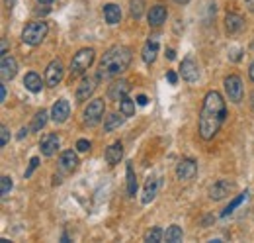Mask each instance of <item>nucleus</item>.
Returning a JSON list of instances; mask_svg holds the SVG:
<instances>
[{"label":"nucleus","mask_w":254,"mask_h":243,"mask_svg":"<svg viewBox=\"0 0 254 243\" xmlns=\"http://www.w3.org/2000/svg\"><path fill=\"white\" fill-rule=\"evenodd\" d=\"M225 118H227V106H225L223 96L217 90H209L203 98L202 112H200V124H198L200 137L203 141L213 139L217 132L221 130Z\"/></svg>","instance_id":"obj_1"},{"label":"nucleus","mask_w":254,"mask_h":243,"mask_svg":"<svg viewBox=\"0 0 254 243\" xmlns=\"http://www.w3.org/2000/svg\"><path fill=\"white\" fill-rule=\"evenodd\" d=\"M131 59H133V53L126 45H116V47L108 49L104 53V57L100 59L96 77L98 79H114V77L122 75L131 65Z\"/></svg>","instance_id":"obj_2"},{"label":"nucleus","mask_w":254,"mask_h":243,"mask_svg":"<svg viewBox=\"0 0 254 243\" xmlns=\"http://www.w3.org/2000/svg\"><path fill=\"white\" fill-rule=\"evenodd\" d=\"M94 57H96L94 49H90V47L80 49V51L73 57V61H71V69H69L71 81L76 79V77H80V75H84V73L90 69V65L94 63Z\"/></svg>","instance_id":"obj_3"},{"label":"nucleus","mask_w":254,"mask_h":243,"mask_svg":"<svg viewBox=\"0 0 254 243\" xmlns=\"http://www.w3.org/2000/svg\"><path fill=\"white\" fill-rule=\"evenodd\" d=\"M47 31H49V26H47L43 20L29 22V24L24 27V31H22V41L27 43V45H31V47H35V45H39V43L45 39Z\"/></svg>","instance_id":"obj_4"},{"label":"nucleus","mask_w":254,"mask_h":243,"mask_svg":"<svg viewBox=\"0 0 254 243\" xmlns=\"http://www.w3.org/2000/svg\"><path fill=\"white\" fill-rule=\"evenodd\" d=\"M104 112H106V102L104 98H94L88 102V106L84 108L82 112V122L86 126H96L102 118H104Z\"/></svg>","instance_id":"obj_5"},{"label":"nucleus","mask_w":254,"mask_h":243,"mask_svg":"<svg viewBox=\"0 0 254 243\" xmlns=\"http://www.w3.org/2000/svg\"><path fill=\"white\" fill-rule=\"evenodd\" d=\"M223 84H225V92H227L229 100L239 104L243 100V81H241V77L239 75H229Z\"/></svg>","instance_id":"obj_6"},{"label":"nucleus","mask_w":254,"mask_h":243,"mask_svg":"<svg viewBox=\"0 0 254 243\" xmlns=\"http://www.w3.org/2000/svg\"><path fill=\"white\" fill-rule=\"evenodd\" d=\"M63 77H65V67H63V63H61L59 59L51 61V63L47 65V71H45V84H47V86H57V84L63 81Z\"/></svg>","instance_id":"obj_7"},{"label":"nucleus","mask_w":254,"mask_h":243,"mask_svg":"<svg viewBox=\"0 0 254 243\" xmlns=\"http://www.w3.org/2000/svg\"><path fill=\"white\" fill-rule=\"evenodd\" d=\"M198 175V163L194 159H182L176 165V177L180 181H192Z\"/></svg>","instance_id":"obj_8"},{"label":"nucleus","mask_w":254,"mask_h":243,"mask_svg":"<svg viewBox=\"0 0 254 243\" xmlns=\"http://www.w3.org/2000/svg\"><path fill=\"white\" fill-rule=\"evenodd\" d=\"M180 75L186 82H196L200 79V67L192 57H186L180 65Z\"/></svg>","instance_id":"obj_9"},{"label":"nucleus","mask_w":254,"mask_h":243,"mask_svg":"<svg viewBox=\"0 0 254 243\" xmlns=\"http://www.w3.org/2000/svg\"><path fill=\"white\" fill-rule=\"evenodd\" d=\"M69 116H71V104H69V100H67V98L57 100V102L53 104V108H51V118H53V122H55V124H63V122L69 120Z\"/></svg>","instance_id":"obj_10"},{"label":"nucleus","mask_w":254,"mask_h":243,"mask_svg":"<svg viewBox=\"0 0 254 243\" xmlns=\"http://www.w3.org/2000/svg\"><path fill=\"white\" fill-rule=\"evenodd\" d=\"M158 189H160V177H149L147 183H145V189H143L141 202H143V204H151V202L156 198Z\"/></svg>","instance_id":"obj_11"},{"label":"nucleus","mask_w":254,"mask_h":243,"mask_svg":"<svg viewBox=\"0 0 254 243\" xmlns=\"http://www.w3.org/2000/svg\"><path fill=\"white\" fill-rule=\"evenodd\" d=\"M59 135L57 134H47V135H43L41 137V141H39V151H41V155H45V157H51V155H55L57 153V149H59Z\"/></svg>","instance_id":"obj_12"},{"label":"nucleus","mask_w":254,"mask_h":243,"mask_svg":"<svg viewBox=\"0 0 254 243\" xmlns=\"http://www.w3.org/2000/svg\"><path fill=\"white\" fill-rule=\"evenodd\" d=\"M156 53H158V35H151V37L145 41L143 51H141L143 61H145L147 65H152L154 59H156Z\"/></svg>","instance_id":"obj_13"},{"label":"nucleus","mask_w":254,"mask_h":243,"mask_svg":"<svg viewBox=\"0 0 254 243\" xmlns=\"http://www.w3.org/2000/svg\"><path fill=\"white\" fill-rule=\"evenodd\" d=\"M18 73V61L12 57V55H2V63H0V75H2V81H12Z\"/></svg>","instance_id":"obj_14"},{"label":"nucleus","mask_w":254,"mask_h":243,"mask_svg":"<svg viewBox=\"0 0 254 243\" xmlns=\"http://www.w3.org/2000/svg\"><path fill=\"white\" fill-rule=\"evenodd\" d=\"M235 189V185L233 183H229V181H225V179H221V181H217L211 189H209V198L211 200H223L225 196H229L231 194V190Z\"/></svg>","instance_id":"obj_15"},{"label":"nucleus","mask_w":254,"mask_h":243,"mask_svg":"<svg viewBox=\"0 0 254 243\" xmlns=\"http://www.w3.org/2000/svg\"><path fill=\"white\" fill-rule=\"evenodd\" d=\"M96 81H98V77L96 79H92V77L82 79V82L76 88V102H84V100H88L92 96V92L96 90Z\"/></svg>","instance_id":"obj_16"},{"label":"nucleus","mask_w":254,"mask_h":243,"mask_svg":"<svg viewBox=\"0 0 254 243\" xmlns=\"http://www.w3.org/2000/svg\"><path fill=\"white\" fill-rule=\"evenodd\" d=\"M166 16H168V10H166V6H162V4H156V6H152V8L149 10V16H147V20H149V26H152V27H158V26H162V24L166 22Z\"/></svg>","instance_id":"obj_17"},{"label":"nucleus","mask_w":254,"mask_h":243,"mask_svg":"<svg viewBox=\"0 0 254 243\" xmlns=\"http://www.w3.org/2000/svg\"><path fill=\"white\" fill-rule=\"evenodd\" d=\"M243 27H245V18L241 14L229 12L225 16V29H227V33H239Z\"/></svg>","instance_id":"obj_18"},{"label":"nucleus","mask_w":254,"mask_h":243,"mask_svg":"<svg viewBox=\"0 0 254 243\" xmlns=\"http://www.w3.org/2000/svg\"><path fill=\"white\" fill-rule=\"evenodd\" d=\"M76 165H78V157H76V153H75L73 149L61 153V157H59V167H61V171L73 173V171L76 169Z\"/></svg>","instance_id":"obj_19"},{"label":"nucleus","mask_w":254,"mask_h":243,"mask_svg":"<svg viewBox=\"0 0 254 243\" xmlns=\"http://www.w3.org/2000/svg\"><path fill=\"white\" fill-rule=\"evenodd\" d=\"M129 82H127L126 79H120V81H116L112 86H110V90H108V98L110 100H122L124 96H127V92H129Z\"/></svg>","instance_id":"obj_20"},{"label":"nucleus","mask_w":254,"mask_h":243,"mask_svg":"<svg viewBox=\"0 0 254 243\" xmlns=\"http://www.w3.org/2000/svg\"><path fill=\"white\" fill-rule=\"evenodd\" d=\"M104 18H106V22H108L110 26L120 24V20H122V8H120L118 4H114V2L106 4V6H104Z\"/></svg>","instance_id":"obj_21"},{"label":"nucleus","mask_w":254,"mask_h":243,"mask_svg":"<svg viewBox=\"0 0 254 243\" xmlns=\"http://www.w3.org/2000/svg\"><path fill=\"white\" fill-rule=\"evenodd\" d=\"M122 157H124V145H122L120 141L112 143V145L106 149V161H108L110 165H118V163L122 161Z\"/></svg>","instance_id":"obj_22"},{"label":"nucleus","mask_w":254,"mask_h":243,"mask_svg":"<svg viewBox=\"0 0 254 243\" xmlns=\"http://www.w3.org/2000/svg\"><path fill=\"white\" fill-rule=\"evenodd\" d=\"M24 86H25L29 92L37 94V92L41 90V86H43V81H41V77H39L37 73H27V75L24 77Z\"/></svg>","instance_id":"obj_23"},{"label":"nucleus","mask_w":254,"mask_h":243,"mask_svg":"<svg viewBox=\"0 0 254 243\" xmlns=\"http://www.w3.org/2000/svg\"><path fill=\"white\" fill-rule=\"evenodd\" d=\"M124 114L120 112V114H110V116H106V122H104V130L106 132H114L116 128H120L122 124H124Z\"/></svg>","instance_id":"obj_24"},{"label":"nucleus","mask_w":254,"mask_h":243,"mask_svg":"<svg viewBox=\"0 0 254 243\" xmlns=\"http://www.w3.org/2000/svg\"><path fill=\"white\" fill-rule=\"evenodd\" d=\"M126 171H127V194L129 196H135L137 194V177H135V171H133V165L131 163H127Z\"/></svg>","instance_id":"obj_25"},{"label":"nucleus","mask_w":254,"mask_h":243,"mask_svg":"<svg viewBox=\"0 0 254 243\" xmlns=\"http://www.w3.org/2000/svg\"><path fill=\"white\" fill-rule=\"evenodd\" d=\"M182 228L180 226H170L166 232H164V242H168V243H178V242H182Z\"/></svg>","instance_id":"obj_26"},{"label":"nucleus","mask_w":254,"mask_h":243,"mask_svg":"<svg viewBox=\"0 0 254 243\" xmlns=\"http://www.w3.org/2000/svg\"><path fill=\"white\" fill-rule=\"evenodd\" d=\"M47 110H39L35 116H33V122H31V130L33 132H41L43 128H45V124H47Z\"/></svg>","instance_id":"obj_27"},{"label":"nucleus","mask_w":254,"mask_h":243,"mask_svg":"<svg viewBox=\"0 0 254 243\" xmlns=\"http://www.w3.org/2000/svg\"><path fill=\"white\" fill-rule=\"evenodd\" d=\"M120 112L129 118V116H135V100H131L129 96H124L122 100H120Z\"/></svg>","instance_id":"obj_28"},{"label":"nucleus","mask_w":254,"mask_h":243,"mask_svg":"<svg viewBox=\"0 0 254 243\" xmlns=\"http://www.w3.org/2000/svg\"><path fill=\"white\" fill-rule=\"evenodd\" d=\"M147 243H160L164 240V232L160 228H151L149 232H145V238H143Z\"/></svg>","instance_id":"obj_29"},{"label":"nucleus","mask_w":254,"mask_h":243,"mask_svg":"<svg viewBox=\"0 0 254 243\" xmlns=\"http://www.w3.org/2000/svg\"><path fill=\"white\" fill-rule=\"evenodd\" d=\"M129 12H131V18L133 20H141V16L145 12V0H131Z\"/></svg>","instance_id":"obj_30"},{"label":"nucleus","mask_w":254,"mask_h":243,"mask_svg":"<svg viewBox=\"0 0 254 243\" xmlns=\"http://www.w3.org/2000/svg\"><path fill=\"white\" fill-rule=\"evenodd\" d=\"M245 200H247V190H245L243 194H239V196H237V198H235V200H233V202H231V204L221 212V216H223V218H227V216H229V214H233V212H235V208H237V206H241Z\"/></svg>","instance_id":"obj_31"},{"label":"nucleus","mask_w":254,"mask_h":243,"mask_svg":"<svg viewBox=\"0 0 254 243\" xmlns=\"http://www.w3.org/2000/svg\"><path fill=\"white\" fill-rule=\"evenodd\" d=\"M12 187H14V185H12V179L4 175V177L0 179V196L6 198V196L10 194V190H12Z\"/></svg>","instance_id":"obj_32"},{"label":"nucleus","mask_w":254,"mask_h":243,"mask_svg":"<svg viewBox=\"0 0 254 243\" xmlns=\"http://www.w3.org/2000/svg\"><path fill=\"white\" fill-rule=\"evenodd\" d=\"M8 141H10V130H8V126H2L0 128V145L6 147Z\"/></svg>","instance_id":"obj_33"},{"label":"nucleus","mask_w":254,"mask_h":243,"mask_svg":"<svg viewBox=\"0 0 254 243\" xmlns=\"http://www.w3.org/2000/svg\"><path fill=\"white\" fill-rule=\"evenodd\" d=\"M37 165H39V159H37V157H31V159H29V165H27V169H25V179H29V177L33 175V171L37 169Z\"/></svg>","instance_id":"obj_34"},{"label":"nucleus","mask_w":254,"mask_h":243,"mask_svg":"<svg viewBox=\"0 0 254 243\" xmlns=\"http://www.w3.org/2000/svg\"><path fill=\"white\" fill-rule=\"evenodd\" d=\"M76 149H78L80 153H86V151L90 149V141H88V139H78V141H76Z\"/></svg>","instance_id":"obj_35"},{"label":"nucleus","mask_w":254,"mask_h":243,"mask_svg":"<svg viewBox=\"0 0 254 243\" xmlns=\"http://www.w3.org/2000/svg\"><path fill=\"white\" fill-rule=\"evenodd\" d=\"M166 79H168L170 84H176V82H178V75H176L174 71H168V73H166Z\"/></svg>","instance_id":"obj_36"},{"label":"nucleus","mask_w":254,"mask_h":243,"mask_svg":"<svg viewBox=\"0 0 254 243\" xmlns=\"http://www.w3.org/2000/svg\"><path fill=\"white\" fill-rule=\"evenodd\" d=\"M135 100H137V104H139V106H147V104H149V98H147L145 94H139Z\"/></svg>","instance_id":"obj_37"},{"label":"nucleus","mask_w":254,"mask_h":243,"mask_svg":"<svg viewBox=\"0 0 254 243\" xmlns=\"http://www.w3.org/2000/svg\"><path fill=\"white\" fill-rule=\"evenodd\" d=\"M4 100H6V86L0 84V102H4Z\"/></svg>","instance_id":"obj_38"},{"label":"nucleus","mask_w":254,"mask_h":243,"mask_svg":"<svg viewBox=\"0 0 254 243\" xmlns=\"http://www.w3.org/2000/svg\"><path fill=\"white\" fill-rule=\"evenodd\" d=\"M27 132H29L27 128H22V130H20V134H18V139H24V137L27 135Z\"/></svg>","instance_id":"obj_39"},{"label":"nucleus","mask_w":254,"mask_h":243,"mask_svg":"<svg viewBox=\"0 0 254 243\" xmlns=\"http://www.w3.org/2000/svg\"><path fill=\"white\" fill-rule=\"evenodd\" d=\"M249 77H251V81L254 82V59H253V63L249 65Z\"/></svg>","instance_id":"obj_40"},{"label":"nucleus","mask_w":254,"mask_h":243,"mask_svg":"<svg viewBox=\"0 0 254 243\" xmlns=\"http://www.w3.org/2000/svg\"><path fill=\"white\" fill-rule=\"evenodd\" d=\"M35 2H37V4H41V6H51L55 0H35Z\"/></svg>","instance_id":"obj_41"},{"label":"nucleus","mask_w":254,"mask_h":243,"mask_svg":"<svg viewBox=\"0 0 254 243\" xmlns=\"http://www.w3.org/2000/svg\"><path fill=\"white\" fill-rule=\"evenodd\" d=\"M2 55H8V43H6V39H2Z\"/></svg>","instance_id":"obj_42"},{"label":"nucleus","mask_w":254,"mask_h":243,"mask_svg":"<svg viewBox=\"0 0 254 243\" xmlns=\"http://www.w3.org/2000/svg\"><path fill=\"white\" fill-rule=\"evenodd\" d=\"M166 57H168V59L172 61V59L176 57V55H174V49H170V47H168V49H166Z\"/></svg>","instance_id":"obj_43"},{"label":"nucleus","mask_w":254,"mask_h":243,"mask_svg":"<svg viewBox=\"0 0 254 243\" xmlns=\"http://www.w3.org/2000/svg\"><path fill=\"white\" fill-rule=\"evenodd\" d=\"M247 8L249 12H254V0H247Z\"/></svg>","instance_id":"obj_44"},{"label":"nucleus","mask_w":254,"mask_h":243,"mask_svg":"<svg viewBox=\"0 0 254 243\" xmlns=\"http://www.w3.org/2000/svg\"><path fill=\"white\" fill-rule=\"evenodd\" d=\"M174 2H176V4H180V6H186L190 0H174Z\"/></svg>","instance_id":"obj_45"},{"label":"nucleus","mask_w":254,"mask_h":243,"mask_svg":"<svg viewBox=\"0 0 254 243\" xmlns=\"http://www.w3.org/2000/svg\"><path fill=\"white\" fill-rule=\"evenodd\" d=\"M251 106H253V110H254V90L251 92Z\"/></svg>","instance_id":"obj_46"},{"label":"nucleus","mask_w":254,"mask_h":243,"mask_svg":"<svg viewBox=\"0 0 254 243\" xmlns=\"http://www.w3.org/2000/svg\"><path fill=\"white\" fill-rule=\"evenodd\" d=\"M4 2H6V6H8V8H10V6H12V4H14V2H16V0H4Z\"/></svg>","instance_id":"obj_47"}]
</instances>
